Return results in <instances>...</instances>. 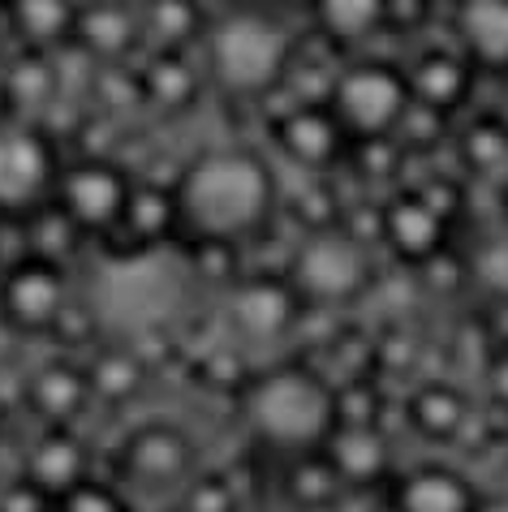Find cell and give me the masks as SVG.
Masks as SVG:
<instances>
[{
  "label": "cell",
  "instance_id": "cell-25",
  "mask_svg": "<svg viewBox=\"0 0 508 512\" xmlns=\"http://www.w3.org/2000/svg\"><path fill=\"white\" fill-rule=\"evenodd\" d=\"M78 13H82L78 0H9L5 26L22 48L61 52L65 44H74Z\"/></svg>",
  "mask_w": 508,
  "mask_h": 512
},
{
  "label": "cell",
  "instance_id": "cell-32",
  "mask_svg": "<svg viewBox=\"0 0 508 512\" xmlns=\"http://www.w3.org/2000/svg\"><path fill=\"white\" fill-rule=\"evenodd\" d=\"M186 246V272L203 284H220L229 289L233 280H242V241H224V237H181Z\"/></svg>",
  "mask_w": 508,
  "mask_h": 512
},
{
  "label": "cell",
  "instance_id": "cell-45",
  "mask_svg": "<svg viewBox=\"0 0 508 512\" xmlns=\"http://www.w3.org/2000/svg\"><path fill=\"white\" fill-rule=\"evenodd\" d=\"M500 198H504V211H508V186H504V194H500Z\"/></svg>",
  "mask_w": 508,
  "mask_h": 512
},
{
  "label": "cell",
  "instance_id": "cell-22",
  "mask_svg": "<svg viewBox=\"0 0 508 512\" xmlns=\"http://www.w3.org/2000/svg\"><path fill=\"white\" fill-rule=\"evenodd\" d=\"M138 82H143V99L151 108L181 117L199 104V95L211 87L203 61H190V52H151L138 65Z\"/></svg>",
  "mask_w": 508,
  "mask_h": 512
},
{
  "label": "cell",
  "instance_id": "cell-6",
  "mask_svg": "<svg viewBox=\"0 0 508 512\" xmlns=\"http://www.w3.org/2000/svg\"><path fill=\"white\" fill-rule=\"evenodd\" d=\"M306 306L285 272H246L224 289V323L242 349H267L293 340Z\"/></svg>",
  "mask_w": 508,
  "mask_h": 512
},
{
  "label": "cell",
  "instance_id": "cell-28",
  "mask_svg": "<svg viewBox=\"0 0 508 512\" xmlns=\"http://www.w3.org/2000/svg\"><path fill=\"white\" fill-rule=\"evenodd\" d=\"M147 358L134 345H108L87 362V379H91V396L108 405H125L143 392L147 383Z\"/></svg>",
  "mask_w": 508,
  "mask_h": 512
},
{
  "label": "cell",
  "instance_id": "cell-5",
  "mask_svg": "<svg viewBox=\"0 0 508 512\" xmlns=\"http://www.w3.org/2000/svg\"><path fill=\"white\" fill-rule=\"evenodd\" d=\"M332 112L341 117L354 142L392 138L401 130L405 112L414 108L409 74L392 56H349L332 87Z\"/></svg>",
  "mask_w": 508,
  "mask_h": 512
},
{
  "label": "cell",
  "instance_id": "cell-1",
  "mask_svg": "<svg viewBox=\"0 0 508 512\" xmlns=\"http://www.w3.org/2000/svg\"><path fill=\"white\" fill-rule=\"evenodd\" d=\"M181 237H224L250 246L285 211L280 177L254 147H207L173 181Z\"/></svg>",
  "mask_w": 508,
  "mask_h": 512
},
{
  "label": "cell",
  "instance_id": "cell-44",
  "mask_svg": "<svg viewBox=\"0 0 508 512\" xmlns=\"http://www.w3.org/2000/svg\"><path fill=\"white\" fill-rule=\"evenodd\" d=\"M5 31H9V26H5V13H0V44H5Z\"/></svg>",
  "mask_w": 508,
  "mask_h": 512
},
{
  "label": "cell",
  "instance_id": "cell-13",
  "mask_svg": "<svg viewBox=\"0 0 508 512\" xmlns=\"http://www.w3.org/2000/svg\"><path fill=\"white\" fill-rule=\"evenodd\" d=\"M405 74H409L414 104L435 108V112H444V117H461V112H470V104H474L483 69H478L457 44H431V48L409 56Z\"/></svg>",
  "mask_w": 508,
  "mask_h": 512
},
{
  "label": "cell",
  "instance_id": "cell-11",
  "mask_svg": "<svg viewBox=\"0 0 508 512\" xmlns=\"http://www.w3.org/2000/svg\"><path fill=\"white\" fill-rule=\"evenodd\" d=\"M117 469L138 491H181L199 474L194 469V439L173 422H143L121 439Z\"/></svg>",
  "mask_w": 508,
  "mask_h": 512
},
{
  "label": "cell",
  "instance_id": "cell-41",
  "mask_svg": "<svg viewBox=\"0 0 508 512\" xmlns=\"http://www.w3.org/2000/svg\"><path fill=\"white\" fill-rule=\"evenodd\" d=\"M9 121H18V117H13V104H9V95H5V82H0V125H9Z\"/></svg>",
  "mask_w": 508,
  "mask_h": 512
},
{
  "label": "cell",
  "instance_id": "cell-7",
  "mask_svg": "<svg viewBox=\"0 0 508 512\" xmlns=\"http://www.w3.org/2000/svg\"><path fill=\"white\" fill-rule=\"evenodd\" d=\"M56 138L35 121L0 125V216L26 220L31 211L52 203L61 177Z\"/></svg>",
  "mask_w": 508,
  "mask_h": 512
},
{
  "label": "cell",
  "instance_id": "cell-17",
  "mask_svg": "<svg viewBox=\"0 0 508 512\" xmlns=\"http://www.w3.org/2000/svg\"><path fill=\"white\" fill-rule=\"evenodd\" d=\"M448 22L453 44L483 69V78H508V0H457Z\"/></svg>",
  "mask_w": 508,
  "mask_h": 512
},
{
  "label": "cell",
  "instance_id": "cell-37",
  "mask_svg": "<svg viewBox=\"0 0 508 512\" xmlns=\"http://www.w3.org/2000/svg\"><path fill=\"white\" fill-rule=\"evenodd\" d=\"M0 512H56V500L26 474H18L0 487Z\"/></svg>",
  "mask_w": 508,
  "mask_h": 512
},
{
  "label": "cell",
  "instance_id": "cell-42",
  "mask_svg": "<svg viewBox=\"0 0 508 512\" xmlns=\"http://www.w3.org/2000/svg\"><path fill=\"white\" fill-rule=\"evenodd\" d=\"M496 491H504V495H508V457L500 461V474H496Z\"/></svg>",
  "mask_w": 508,
  "mask_h": 512
},
{
  "label": "cell",
  "instance_id": "cell-26",
  "mask_svg": "<svg viewBox=\"0 0 508 512\" xmlns=\"http://www.w3.org/2000/svg\"><path fill=\"white\" fill-rule=\"evenodd\" d=\"M138 18H143V48L190 52L194 44H203L216 13H211L203 0H143Z\"/></svg>",
  "mask_w": 508,
  "mask_h": 512
},
{
  "label": "cell",
  "instance_id": "cell-18",
  "mask_svg": "<svg viewBox=\"0 0 508 512\" xmlns=\"http://www.w3.org/2000/svg\"><path fill=\"white\" fill-rule=\"evenodd\" d=\"M453 147L461 160V173L478 186H508V112L496 108H470L465 121L453 125Z\"/></svg>",
  "mask_w": 508,
  "mask_h": 512
},
{
  "label": "cell",
  "instance_id": "cell-35",
  "mask_svg": "<svg viewBox=\"0 0 508 512\" xmlns=\"http://www.w3.org/2000/svg\"><path fill=\"white\" fill-rule=\"evenodd\" d=\"M414 190L427 198V203L440 211L453 229L461 224L465 211H470V177H465V173H431V177L414 181Z\"/></svg>",
  "mask_w": 508,
  "mask_h": 512
},
{
  "label": "cell",
  "instance_id": "cell-34",
  "mask_svg": "<svg viewBox=\"0 0 508 512\" xmlns=\"http://www.w3.org/2000/svg\"><path fill=\"white\" fill-rule=\"evenodd\" d=\"M242 495H237L229 474H194L181 487V508L177 512H237Z\"/></svg>",
  "mask_w": 508,
  "mask_h": 512
},
{
  "label": "cell",
  "instance_id": "cell-23",
  "mask_svg": "<svg viewBox=\"0 0 508 512\" xmlns=\"http://www.w3.org/2000/svg\"><path fill=\"white\" fill-rule=\"evenodd\" d=\"M0 82H5V95H9L13 117L18 121H39L56 99L65 95V78H61V65H56V52L22 48L5 69H0Z\"/></svg>",
  "mask_w": 508,
  "mask_h": 512
},
{
  "label": "cell",
  "instance_id": "cell-3",
  "mask_svg": "<svg viewBox=\"0 0 508 512\" xmlns=\"http://www.w3.org/2000/svg\"><path fill=\"white\" fill-rule=\"evenodd\" d=\"M199 48H203L207 82L220 99L263 104L267 95L280 91V82L289 74L298 31L267 9L229 5L211 18Z\"/></svg>",
  "mask_w": 508,
  "mask_h": 512
},
{
  "label": "cell",
  "instance_id": "cell-12",
  "mask_svg": "<svg viewBox=\"0 0 508 512\" xmlns=\"http://www.w3.org/2000/svg\"><path fill=\"white\" fill-rule=\"evenodd\" d=\"M457 229L435 211L414 186H397L388 198H379V246L401 263L405 272H418L440 250L453 246Z\"/></svg>",
  "mask_w": 508,
  "mask_h": 512
},
{
  "label": "cell",
  "instance_id": "cell-40",
  "mask_svg": "<svg viewBox=\"0 0 508 512\" xmlns=\"http://www.w3.org/2000/svg\"><path fill=\"white\" fill-rule=\"evenodd\" d=\"M474 512H508V495L491 487V491H483V500H478Z\"/></svg>",
  "mask_w": 508,
  "mask_h": 512
},
{
  "label": "cell",
  "instance_id": "cell-20",
  "mask_svg": "<svg viewBox=\"0 0 508 512\" xmlns=\"http://www.w3.org/2000/svg\"><path fill=\"white\" fill-rule=\"evenodd\" d=\"M95 401L87 362H69L52 358L44 366H35V375L26 379V405L44 426H74L82 418V409Z\"/></svg>",
  "mask_w": 508,
  "mask_h": 512
},
{
  "label": "cell",
  "instance_id": "cell-2",
  "mask_svg": "<svg viewBox=\"0 0 508 512\" xmlns=\"http://www.w3.org/2000/svg\"><path fill=\"white\" fill-rule=\"evenodd\" d=\"M233 401L250 439L280 461L319 452L336 426V383L310 358H285L250 371Z\"/></svg>",
  "mask_w": 508,
  "mask_h": 512
},
{
  "label": "cell",
  "instance_id": "cell-4",
  "mask_svg": "<svg viewBox=\"0 0 508 512\" xmlns=\"http://www.w3.org/2000/svg\"><path fill=\"white\" fill-rule=\"evenodd\" d=\"M306 310H349L375 289V254L345 224L306 229L289 250L285 267Z\"/></svg>",
  "mask_w": 508,
  "mask_h": 512
},
{
  "label": "cell",
  "instance_id": "cell-46",
  "mask_svg": "<svg viewBox=\"0 0 508 512\" xmlns=\"http://www.w3.org/2000/svg\"><path fill=\"white\" fill-rule=\"evenodd\" d=\"M440 5H448V9H453V5H457V0H440Z\"/></svg>",
  "mask_w": 508,
  "mask_h": 512
},
{
  "label": "cell",
  "instance_id": "cell-29",
  "mask_svg": "<svg viewBox=\"0 0 508 512\" xmlns=\"http://www.w3.org/2000/svg\"><path fill=\"white\" fill-rule=\"evenodd\" d=\"M280 482H285V495L302 512L328 508V504H336L349 491L323 452H298V457H285V478H280Z\"/></svg>",
  "mask_w": 508,
  "mask_h": 512
},
{
  "label": "cell",
  "instance_id": "cell-39",
  "mask_svg": "<svg viewBox=\"0 0 508 512\" xmlns=\"http://www.w3.org/2000/svg\"><path fill=\"white\" fill-rule=\"evenodd\" d=\"M483 396L508 418V345H491L483 358Z\"/></svg>",
  "mask_w": 508,
  "mask_h": 512
},
{
  "label": "cell",
  "instance_id": "cell-15",
  "mask_svg": "<svg viewBox=\"0 0 508 512\" xmlns=\"http://www.w3.org/2000/svg\"><path fill=\"white\" fill-rule=\"evenodd\" d=\"M384 500L388 512H474L483 487L448 461H418L392 474Z\"/></svg>",
  "mask_w": 508,
  "mask_h": 512
},
{
  "label": "cell",
  "instance_id": "cell-10",
  "mask_svg": "<svg viewBox=\"0 0 508 512\" xmlns=\"http://www.w3.org/2000/svg\"><path fill=\"white\" fill-rule=\"evenodd\" d=\"M272 142L306 177H328L349 160L354 138L332 112V104H289L272 117Z\"/></svg>",
  "mask_w": 508,
  "mask_h": 512
},
{
  "label": "cell",
  "instance_id": "cell-33",
  "mask_svg": "<svg viewBox=\"0 0 508 512\" xmlns=\"http://www.w3.org/2000/svg\"><path fill=\"white\" fill-rule=\"evenodd\" d=\"M336 422H379L384 426V392L371 375L336 383Z\"/></svg>",
  "mask_w": 508,
  "mask_h": 512
},
{
  "label": "cell",
  "instance_id": "cell-14",
  "mask_svg": "<svg viewBox=\"0 0 508 512\" xmlns=\"http://www.w3.org/2000/svg\"><path fill=\"white\" fill-rule=\"evenodd\" d=\"M323 457L349 491H384L397 474V444L379 422H336L323 439Z\"/></svg>",
  "mask_w": 508,
  "mask_h": 512
},
{
  "label": "cell",
  "instance_id": "cell-30",
  "mask_svg": "<svg viewBox=\"0 0 508 512\" xmlns=\"http://www.w3.org/2000/svg\"><path fill=\"white\" fill-rule=\"evenodd\" d=\"M465 250V267H470V289L483 302H508V224L504 229L474 233Z\"/></svg>",
  "mask_w": 508,
  "mask_h": 512
},
{
  "label": "cell",
  "instance_id": "cell-19",
  "mask_svg": "<svg viewBox=\"0 0 508 512\" xmlns=\"http://www.w3.org/2000/svg\"><path fill=\"white\" fill-rule=\"evenodd\" d=\"M74 44L87 52L95 65L130 61V56L143 48V18H138V5H125V0H91V5H82Z\"/></svg>",
  "mask_w": 508,
  "mask_h": 512
},
{
  "label": "cell",
  "instance_id": "cell-8",
  "mask_svg": "<svg viewBox=\"0 0 508 512\" xmlns=\"http://www.w3.org/2000/svg\"><path fill=\"white\" fill-rule=\"evenodd\" d=\"M130 194H134V181L121 168V160H108V155H82V160L61 168L52 198L74 216V224L87 237H112L125 220Z\"/></svg>",
  "mask_w": 508,
  "mask_h": 512
},
{
  "label": "cell",
  "instance_id": "cell-16",
  "mask_svg": "<svg viewBox=\"0 0 508 512\" xmlns=\"http://www.w3.org/2000/svg\"><path fill=\"white\" fill-rule=\"evenodd\" d=\"M474 414H478L474 396L453 379H422L418 388L405 396V426L422 444H435V448L461 444V435H465V426L474 422Z\"/></svg>",
  "mask_w": 508,
  "mask_h": 512
},
{
  "label": "cell",
  "instance_id": "cell-21",
  "mask_svg": "<svg viewBox=\"0 0 508 512\" xmlns=\"http://www.w3.org/2000/svg\"><path fill=\"white\" fill-rule=\"evenodd\" d=\"M22 474L31 478L35 487H44L52 500H61V495H69L78 482L91 478V452L69 426H48V431L31 444V452H26Z\"/></svg>",
  "mask_w": 508,
  "mask_h": 512
},
{
  "label": "cell",
  "instance_id": "cell-43",
  "mask_svg": "<svg viewBox=\"0 0 508 512\" xmlns=\"http://www.w3.org/2000/svg\"><path fill=\"white\" fill-rule=\"evenodd\" d=\"M203 5H207L211 13H216V9H224V0H203Z\"/></svg>",
  "mask_w": 508,
  "mask_h": 512
},
{
  "label": "cell",
  "instance_id": "cell-9",
  "mask_svg": "<svg viewBox=\"0 0 508 512\" xmlns=\"http://www.w3.org/2000/svg\"><path fill=\"white\" fill-rule=\"evenodd\" d=\"M69 302H74V293H69L65 263L26 254V259L9 263L0 272V319L22 336L52 332L56 319L69 310Z\"/></svg>",
  "mask_w": 508,
  "mask_h": 512
},
{
  "label": "cell",
  "instance_id": "cell-47",
  "mask_svg": "<svg viewBox=\"0 0 508 512\" xmlns=\"http://www.w3.org/2000/svg\"><path fill=\"white\" fill-rule=\"evenodd\" d=\"M5 9H9V0H0V13H5Z\"/></svg>",
  "mask_w": 508,
  "mask_h": 512
},
{
  "label": "cell",
  "instance_id": "cell-24",
  "mask_svg": "<svg viewBox=\"0 0 508 512\" xmlns=\"http://www.w3.org/2000/svg\"><path fill=\"white\" fill-rule=\"evenodd\" d=\"M130 241V254L143 250H160L164 241H181V211H177V194L173 186H155V181H134L130 207H125L121 229ZM112 233V237H117Z\"/></svg>",
  "mask_w": 508,
  "mask_h": 512
},
{
  "label": "cell",
  "instance_id": "cell-38",
  "mask_svg": "<svg viewBox=\"0 0 508 512\" xmlns=\"http://www.w3.org/2000/svg\"><path fill=\"white\" fill-rule=\"evenodd\" d=\"M440 0H388L384 35H418L431 26V13Z\"/></svg>",
  "mask_w": 508,
  "mask_h": 512
},
{
  "label": "cell",
  "instance_id": "cell-36",
  "mask_svg": "<svg viewBox=\"0 0 508 512\" xmlns=\"http://www.w3.org/2000/svg\"><path fill=\"white\" fill-rule=\"evenodd\" d=\"M56 512H130V504H125V495L117 487H108L100 478H87L56 500Z\"/></svg>",
  "mask_w": 508,
  "mask_h": 512
},
{
  "label": "cell",
  "instance_id": "cell-31",
  "mask_svg": "<svg viewBox=\"0 0 508 512\" xmlns=\"http://www.w3.org/2000/svg\"><path fill=\"white\" fill-rule=\"evenodd\" d=\"M26 241H31V254L39 259H52V263H69L74 259V250L87 241V233L74 224V216L56 203H44L39 211L26 216Z\"/></svg>",
  "mask_w": 508,
  "mask_h": 512
},
{
  "label": "cell",
  "instance_id": "cell-27",
  "mask_svg": "<svg viewBox=\"0 0 508 512\" xmlns=\"http://www.w3.org/2000/svg\"><path fill=\"white\" fill-rule=\"evenodd\" d=\"M306 9H310V26H319L345 52L384 35L388 22V0H306Z\"/></svg>",
  "mask_w": 508,
  "mask_h": 512
}]
</instances>
